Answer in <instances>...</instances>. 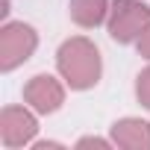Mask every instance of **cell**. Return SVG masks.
Listing matches in <instances>:
<instances>
[{"label": "cell", "mask_w": 150, "mask_h": 150, "mask_svg": "<svg viewBox=\"0 0 150 150\" xmlns=\"http://www.w3.org/2000/svg\"><path fill=\"white\" fill-rule=\"evenodd\" d=\"M59 68L68 77V83L74 88H86L91 83H97V74H100V59L97 50L83 41V38H74L59 50Z\"/></svg>", "instance_id": "1"}, {"label": "cell", "mask_w": 150, "mask_h": 150, "mask_svg": "<svg viewBox=\"0 0 150 150\" xmlns=\"http://www.w3.org/2000/svg\"><path fill=\"white\" fill-rule=\"evenodd\" d=\"M35 47V33L24 24H9L0 35V53H3V68H15L21 59H27Z\"/></svg>", "instance_id": "2"}, {"label": "cell", "mask_w": 150, "mask_h": 150, "mask_svg": "<svg viewBox=\"0 0 150 150\" xmlns=\"http://www.w3.org/2000/svg\"><path fill=\"white\" fill-rule=\"evenodd\" d=\"M144 21H150V9L138 6L132 0H124V3L115 6V18H112V35L118 41H129L135 33H141Z\"/></svg>", "instance_id": "3"}, {"label": "cell", "mask_w": 150, "mask_h": 150, "mask_svg": "<svg viewBox=\"0 0 150 150\" xmlns=\"http://www.w3.org/2000/svg\"><path fill=\"white\" fill-rule=\"evenodd\" d=\"M27 100L38 109V112H53L62 103V88L50 80V77H33V83L27 86Z\"/></svg>", "instance_id": "4"}, {"label": "cell", "mask_w": 150, "mask_h": 150, "mask_svg": "<svg viewBox=\"0 0 150 150\" xmlns=\"http://www.w3.org/2000/svg\"><path fill=\"white\" fill-rule=\"evenodd\" d=\"M35 132V121L24 109H6L3 112V141L6 144H21Z\"/></svg>", "instance_id": "5"}, {"label": "cell", "mask_w": 150, "mask_h": 150, "mask_svg": "<svg viewBox=\"0 0 150 150\" xmlns=\"http://www.w3.org/2000/svg\"><path fill=\"white\" fill-rule=\"evenodd\" d=\"M103 12H106V0H74V18L83 27L100 24Z\"/></svg>", "instance_id": "6"}, {"label": "cell", "mask_w": 150, "mask_h": 150, "mask_svg": "<svg viewBox=\"0 0 150 150\" xmlns=\"http://www.w3.org/2000/svg\"><path fill=\"white\" fill-rule=\"evenodd\" d=\"M138 97L144 100V106H150V71L141 77V83H138Z\"/></svg>", "instance_id": "7"}, {"label": "cell", "mask_w": 150, "mask_h": 150, "mask_svg": "<svg viewBox=\"0 0 150 150\" xmlns=\"http://www.w3.org/2000/svg\"><path fill=\"white\" fill-rule=\"evenodd\" d=\"M138 47H141V50H144V53H147V56H150V33H147V35H144V41H138Z\"/></svg>", "instance_id": "8"}]
</instances>
